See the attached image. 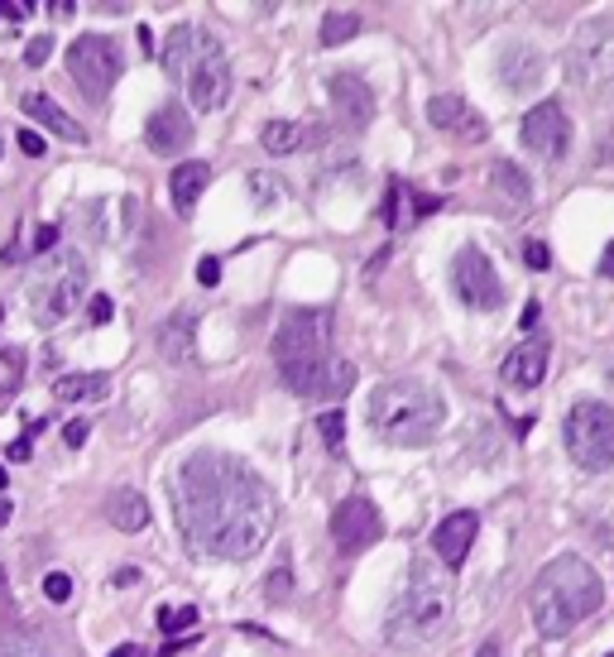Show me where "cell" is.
<instances>
[{
	"label": "cell",
	"instance_id": "obj_16",
	"mask_svg": "<svg viewBox=\"0 0 614 657\" xmlns=\"http://www.w3.org/2000/svg\"><path fill=\"white\" fill-rule=\"evenodd\" d=\"M327 96L336 101V111H341L346 130H365L370 116H375V92L365 87V77H360V72H332V77H327Z\"/></svg>",
	"mask_w": 614,
	"mask_h": 657
},
{
	"label": "cell",
	"instance_id": "obj_28",
	"mask_svg": "<svg viewBox=\"0 0 614 657\" xmlns=\"http://www.w3.org/2000/svg\"><path fill=\"white\" fill-rule=\"evenodd\" d=\"M0 657H68V653H58V643H48L39 634H10L0 638Z\"/></svg>",
	"mask_w": 614,
	"mask_h": 657
},
{
	"label": "cell",
	"instance_id": "obj_47",
	"mask_svg": "<svg viewBox=\"0 0 614 657\" xmlns=\"http://www.w3.org/2000/svg\"><path fill=\"white\" fill-rule=\"evenodd\" d=\"M111 657H140V648H135V643H125V648H116Z\"/></svg>",
	"mask_w": 614,
	"mask_h": 657
},
{
	"label": "cell",
	"instance_id": "obj_51",
	"mask_svg": "<svg viewBox=\"0 0 614 657\" xmlns=\"http://www.w3.org/2000/svg\"><path fill=\"white\" fill-rule=\"evenodd\" d=\"M0 318H5V308H0Z\"/></svg>",
	"mask_w": 614,
	"mask_h": 657
},
{
	"label": "cell",
	"instance_id": "obj_4",
	"mask_svg": "<svg viewBox=\"0 0 614 657\" xmlns=\"http://www.w3.org/2000/svg\"><path fill=\"white\" fill-rule=\"evenodd\" d=\"M365 422L380 442L389 446H428L432 437L447 428V398L428 380H384L365 404Z\"/></svg>",
	"mask_w": 614,
	"mask_h": 657
},
{
	"label": "cell",
	"instance_id": "obj_37",
	"mask_svg": "<svg viewBox=\"0 0 614 657\" xmlns=\"http://www.w3.org/2000/svg\"><path fill=\"white\" fill-rule=\"evenodd\" d=\"M39 428H44V422H34V428L24 432V437H15V442H10V452H5V456H10V461H29V456H34V432H39Z\"/></svg>",
	"mask_w": 614,
	"mask_h": 657
},
{
	"label": "cell",
	"instance_id": "obj_7",
	"mask_svg": "<svg viewBox=\"0 0 614 657\" xmlns=\"http://www.w3.org/2000/svg\"><path fill=\"white\" fill-rule=\"evenodd\" d=\"M571 87L591 101H614V15L586 20L567 48Z\"/></svg>",
	"mask_w": 614,
	"mask_h": 657
},
{
	"label": "cell",
	"instance_id": "obj_39",
	"mask_svg": "<svg viewBox=\"0 0 614 657\" xmlns=\"http://www.w3.org/2000/svg\"><path fill=\"white\" fill-rule=\"evenodd\" d=\"M197 284H207V288L221 284V260H212V254H207V260L197 264Z\"/></svg>",
	"mask_w": 614,
	"mask_h": 657
},
{
	"label": "cell",
	"instance_id": "obj_34",
	"mask_svg": "<svg viewBox=\"0 0 614 657\" xmlns=\"http://www.w3.org/2000/svg\"><path fill=\"white\" fill-rule=\"evenodd\" d=\"M44 595L53 605H68L72 600V576H68V571H48V576H44Z\"/></svg>",
	"mask_w": 614,
	"mask_h": 657
},
{
	"label": "cell",
	"instance_id": "obj_13",
	"mask_svg": "<svg viewBox=\"0 0 614 657\" xmlns=\"http://www.w3.org/2000/svg\"><path fill=\"white\" fill-rule=\"evenodd\" d=\"M183 92H188V101L197 106V111H221L226 101H231V63H226V53H221V44L207 48L202 58H192V68L183 72Z\"/></svg>",
	"mask_w": 614,
	"mask_h": 657
},
{
	"label": "cell",
	"instance_id": "obj_29",
	"mask_svg": "<svg viewBox=\"0 0 614 657\" xmlns=\"http://www.w3.org/2000/svg\"><path fill=\"white\" fill-rule=\"evenodd\" d=\"M360 29H365V24H360V15H351V10H332V15L322 20V44H327V48L351 44Z\"/></svg>",
	"mask_w": 614,
	"mask_h": 657
},
{
	"label": "cell",
	"instance_id": "obj_52",
	"mask_svg": "<svg viewBox=\"0 0 614 657\" xmlns=\"http://www.w3.org/2000/svg\"><path fill=\"white\" fill-rule=\"evenodd\" d=\"M610 657H614V653H610Z\"/></svg>",
	"mask_w": 614,
	"mask_h": 657
},
{
	"label": "cell",
	"instance_id": "obj_8",
	"mask_svg": "<svg viewBox=\"0 0 614 657\" xmlns=\"http://www.w3.org/2000/svg\"><path fill=\"white\" fill-rule=\"evenodd\" d=\"M562 442L581 470H610L614 466V408L610 404H576L562 422Z\"/></svg>",
	"mask_w": 614,
	"mask_h": 657
},
{
	"label": "cell",
	"instance_id": "obj_43",
	"mask_svg": "<svg viewBox=\"0 0 614 657\" xmlns=\"http://www.w3.org/2000/svg\"><path fill=\"white\" fill-rule=\"evenodd\" d=\"M63 442H68V446H82V442H87V418H77V422H68V432H63Z\"/></svg>",
	"mask_w": 614,
	"mask_h": 657
},
{
	"label": "cell",
	"instance_id": "obj_10",
	"mask_svg": "<svg viewBox=\"0 0 614 657\" xmlns=\"http://www.w3.org/2000/svg\"><path fill=\"white\" fill-rule=\"evenodd\" d=\"M452 288H456V298H461L471 312H499L504 308L499 270L490 264V254L475 250V246L456 250V260H452Z\"/></svg>",
	"mask_w": 614,
	"mask_h": 657
},
{
	"label": "cell",
	"instance_id": "obj_20",
	"mask_svg": "<svg viewBox=\"0 0 614 657\" xmlns=\"http://www.w3.org/2000/svg\"><path fill=\"white\" fill-rule=\"evenodd\" d=\"M547 360H552L547 336L519 341V350L504 360V384H509V389H538V384H543V374H547Z\"/></svg>",
	"mask_w": 614,
	"mask_h": 657
},
{
	"label": "cell",
	"instance_id": "obj_6",
	"mask_svg": "<svg viewBox=\"0 0 614 657\" xmlns=\"http://www.w3.org/2000/svg\"><path fill=\"white\" fill-rule=\"evenodd\" d=\"M87 288H92L87 254H82V250L48 254L39 270H34V278H29V312H34V322H39V326L68 322L72 312L82 308V298H92Z\"/></svg>",
	"mask_w": 614,
	"mask_h": 657
},
{
	"label": "cell",
	"instance_id": "obj_49",
	"mask_svg": "<svg viewBox=\"0 0 614 657\" xmlns=\"http://www.w3.org/2000/svg\"><path fill=\"white\" fill-rule=\"evenodd\" d=\"M0 490H5V466H0Z\"/></svg>",
	"mask_w": 614,
	"mask_h": 657
},
{
	"label": "cell",
	"instance_id": "obj_30",
	"mask_svg": "<svg viewBox=\"0 0 614 657\" xmlns=\"http://www.w3.org/2000/svg\"><path fill=\"white\" fill-rule=\"evenodd\" d=\"M317 432H322V442H327L332 456L346 452V413H341V408H327V413H322V418H317Z\"/></svg>",
	"mask_w": 614,
	"mask_h": 657
},
{
	"label": "cell",
	"instance_id": "obj_33",
	"mask_svg": "<svg viewBox=\"0 0 614 657\" xmlns=\"http://www.w3.org/2000/svg\"><path fill=\"white\" fill-rule=\"evenodd\" d=\"M197 624V610L192 605H178V610H159V629L164 634H183V629Z\"/></svg>",
	"mask_w": 614,
	"mask_h": 657
},
{
	"label": "cell",
	"instance_id": "obj_45",
	"mask_svg": "<svg viewBox=\"0 0 614 657\" xmlns=\"http://www.w3.org/2000/svg\"><path fill=\"white\" fill-rule=\"evenodd\" d=\"M418 216H428V212H437V206H442V198H428V192H418Z\"/></svg>",
	"mask_w": 614,
	"mask_h": 657
},
{
	"label": "cell",
	"instance_id": "obj_31",
	"mask_svg": "<svg viewBox=\"0 0 614 657\" xmlns=\"http://www.w3.org/2000/svg\"><path fill=\"white\" fill-rule=\"evenodd\" d=\"M288 192V182L284 178H274V174H250V202L255 206H274Z\"/></svg>",
	"mask_w": 614,
	"mask_h": 657
},
{
	"label": "cell",
	"instance_id": "obj_15",
	"mask_svg": "<svg viewBox=\"0 0 614 657\" xmlns=\"http://www.w3.org/2000/svg\"><path fill=\"white\" fill-rule=\"evenodd\" d=\"M428 120L442 130V135H456V140H485L490 135L485 116H480L466 96H452V92L432 96V101H428Z\"/></svg>",
	"mask_w": 614,
	"mask_h": 657
},
{
	"label": "cell",
	"instance_id": "obj_36",
	"mask_svg": "<svg viewBox=\"0 0 614 657\" xmlns=\"http://www.w3.org/2000/svg\"><path fill=\"white\" fill-rule=\"evenodd\" d=\"M48 53H53V39H48V34H39V39H29V48H24V68H39Z\"/></svg>",
	"mask_w": 614,
	"mask_h": 657
},
{
	"label": "cell",
	"instance_id": "obj_18",
	"mask_svg": "<svg viewBox=\"0 0 614 657\" xmlns=\"http://www.w3.org/2000/svg\"><path fill=\"white\" fill-rule=\"evenodd\" d=\"M543 77H547V53H543V48H533V44H509V48L499 53V82H504L509 92L523 96V92H533Z\"/></svg>",
	"mask_w": 614,
	"mask_h": 657
},
{
	"label": "cell",
	"instance_id": "obj_12",
	"mask_svg": "<svg viewBox=\"0 0 614 657\" xmlns=\"http://www.w3.org/2000/svg\"><path fill=\"white\" fill-rule=\"evenodd\" d=\"M380 538H384V518H380V509L370 504L365 494H351V499H341V504H336V514H332V542H336V552L360 557L365 547H375Z\"/></svg>",
	"mask_w": 614,
	"mask_h": 657
},
{
	"label": "cell",
	"instance_id": "obj_46",
	"mask_svg": "<svg viewBox=\"0 0 614 657\" xmlns=\"http://www.w3.org/2000/svg\"><path fill=\"white\" fill-rule=\"evenodd\" d=\"M600 274H605V278H614V240L605 246V254H600Z\"/></svg>",
	"mask_w": 614,
	"mask_h": 657
},
{
	"label": "cell",
	"instance_id": "obj_24",
	"mask_svg": "<svg viewBox=\"0 0 614 657\" xmlns=\"http://www.w3.org/2000/svg\"><path fill=\"white\" fill-rule=\"evenodd\" d=\"M308 140H312V130L303 126V120H269V126L260 130L264 154H274V159H284V154L308 150Z\"/></svg>",
	"mask_w": 614,
	"mask_h": 657
},
{
	"label": "cell",
	"instance_id": "obj_44",
	"mask_svg": "<svg viewBox=\"0 0 614 657\" xmlns=\"http://www.w3.org/2000/svg\"><path fill=\"white\" fill-rule=\"evenodd\" d=\"M15 610V595H10V576H5V566H0V614H10Z\"/></svg>",
	"mask_w": 614,
	"mask_h": 657
},
{
	"label": "cell",
	"instance_id": "obj_3",
	"mask_svg": "<svg viewBox=\"0 0 614 657\" xmlns=\"http://www.w3.org/2000/svg\"><path fill=\"white\" fill-rule=\"evenodd\" d=\"M600 605H605V586H600L595 566L586 557H552V562L538 571L533 590H528V610H533V624L543 638H562L571 634L581 619H591Z\"/></svg>",
	"mask_w": 614,
	"mask_h": 657
},
{
	"label": "cell",
	"instance_id": "obj_9",
	"mask_svg": "<svg viewBox=\"0 0 614 657\" xmlns=\"http://www.w3.org/2000/svg\"><path fill=\"white\" fill-rule=\"evenodd\" d=\"M68 72H72V82H77V92L101 106L120 82V72H125V53H120V44L111 34H82V39H72V48H68Z\"/></svg>",
	"mask_w": 614,
	"mask_h": 657
},
{
	"label": "cell",
	"instance_id": "obj_5",
	"mask_svg": "<svg viewBox=\"0 0 614 657\" xmlns=\"http://www.w3.org/2000/svg\"><path fill=\"white\" fill-rule=\"evenodd\" d=\"M452 581L442 566L432 562H413L408 566L404 590L394 595L389 614H384V634L394 648H428L452 629Z\"/></svg>",
	"mask_w": 614,
	"mask_h": 657
},
{
	"label": "cell",
	"instance_id": "obj_42",
	"mask_svg": "<svg viewBox=\"0 0 614 657\" xmlns=\"http://www.w3.org/2000/svg\"><path fill=\"white\" fill-rule=\"evenodd\" d=\"M20 150L29 154V159H39V154L48 150V144H44V135H34V130H20Z\"/></svg>",
	"mask_w": 614,
	"mask_h": 657
},
{
	"label": "cell",
	"instance_id": "obj_25",
	"mask_svg": "<svg viewBox=\"0 0 614 657\" xmlns=\"http://www.w3.org/2000/svg\"><path fill=\"white\" fill-rule=\"evenodd\" d=\"M106 394H111L106 374H63V380H53L58 404H101Z\"/></svg>",
	"mask_w": 614,
	"mask_h": 657
},
{
	"label": "cell",
	"instance_id": "obj_41",
	"mask_svg": "<svg viewBox=\"0 0 614 657\" xmlns=\"http://www.w3.org/2000/svg\"><path fill=\"white\" fill-rule=\"evenodd\" d=\"M53 246H58V226H39V230H34V250H39V254H53Z\"/></svg>",
	"mask_w": 614,
	"mask_h": 657
},
{
	"label": "cell",
	"instance_id": "obj_27",
	"mask_svg": "<svg viewBox=\"0 0 614 657\" xmlns=\"http://www.w3.org/2000/svg\"><path fill=\"white\" fill-rule=\"evenodd\" d=\"M495 188L504 192V202L519 206V212H528V206H533V182H528V174H523L519 164L499 159V164H495Z\"/></svg>",
	"mask_w": 614,
	"mask_h": 657
},
{
	"label": "cell",
	"instance_id": "obj_35",
	"mask_svg": "<svg viewBox=\"0 0 614 657\" xmlns=\"http://www.w3.org/2000/svg\"><path fill=\"white\" fill-rule=\"evenodd\" d=\"M87 318H92V326H106L116 318V302L106 298V294H96V298H87Z\"/></svg>",
	"mask_w": 614,
	"mask_h": 657
},
{
	"label": "cell",
	"instance_id": "obj_38",
	"mask_svg": "<svg viewBox=\"0 0 614 657\" xmlns=\"http://www.w3.org/2000/svg\"><path fill=\"white\" fill-rule=\"evenodd\" d=\"M288 590H293V571H288V566H279V571H274V576H269V600H284Z\"/></svg>",
	"mask_w": 614,
	"mask_h": 657
},
{
	"label": "cell",
	"instance_id": "obj_50",
	"mask_svg": "<svg viewBox=\"0 0 614 657\" xmlns=\"http://www.w3.org/2000/svg\"><path fill=\"white\" fill-rule=\"evenodd\" d=\"M610 384H614V360H610Z\"/></svg>",
	"mask_w": 614,
	"mask_h": 657
},
{
	"label": "cell",
	"instance_id": "obj_26",
	"mask_svg": "<svg viewBox=\"0 0 614 657\" xmlns=\"http://www.w3.org/2000/svg\"><path fill=\"white\" fill-rule=\"evenodd\" d=\"M159 350L178 365L192 360V312H173V318L159 326Z\"/></svg>",
	"mask_w": 614,
	"mask_h": 657
},
{
	"label": "cell",
	"instance_id": "obj_11",
	"mask_svg": "<svg viewBox=\"0 0 614 657\" xmlns=\"http://www.w3.org/2000/svg\"><path fill=\"white\" fill-rule=\"evenodd\" d=\"M519 135H523V144L538 154V159H547V164L567 159V150H571V116H567V106H562V101L528 106L523 120H519Z\"/></svg>",
	"mask_w": 614,
	"mask_h": 657
},
{
	"label": "cell",
	"instance_id": "obj_48",
	"mask_svg": "<svg viewBox=\"0 0 614 657\" xmlns=\"http://www.w3.org/2000/svg\"><path fill=\"white\" fill-rule=\"evenodd\" d=\"M480 657H499V648H495V643H485V648H480Z\"/></svg>",
	"mask_w": 614,
	"mask_h": 657
},
{
	"label": "cell",
	"instance_id": "obj_14",
	"mask_svg": "<svg viewBox=\"0 0 614 657\" xmlns=\"http://www.w3.org/2000/svg\"><path fill=\"white\" fill-rule=\"evenodd\" d=\"M144 144H149L159 159H173V154H183L188 144H192V116H188V106H178V101L154 106L149 126H144Z\"/></svg>",
	"mask_w": 614,
	"mask_h": 657
},
{
	"label": "cell",
	"instance_id": "obj_23",
	"mask_svg": "<svg viewBox=\"0 0 614 657\" xmlns=\"http://www.w3.org/2000/svg\"><path fill=\"white\" fill-rule=\"evenodd\" d=\"M106 523L120 533H144L149 528V499L140 490H111V499H106Z\"/></svg>",
	"mask_w": 614,
	"mask_h": 657
},
{
	"label": "cell",
	"instance_id": "obj_32",
	"mask_svg": "<svg viewBox=\"0 0 614 657\" xmlns=\"http://www.w3.org/2000/svg\"><path fill=\"white\" fill-rule=\"evenodd\" d=\"M20 380H24V360H20V350H0V404H5V398L15 394Z\"/></svg>",
	"mask_w": 614,
	"mask_h": 657
},
{
	"label": "cell",
	"instance_id": "obj_22",
	"mask_svg": "<svg viewBox=\"0 0 614 657\" xmlns=\"http://www.w3.org/2000/svg\"><path fill=\"white\" fill-rule=\"evenodd\" d=\"M207 182H212V164L188 159V164H178V168H173V178H168V198H173V206L188 216L192 206H197L202 192H207Z\"/></svg>",
	"mask_w": 614,
	"mask_h": 657
},
{
	"label": "cell",
	"instance_id": "obj_40",
	"mask_svg": "<svg viewBox=\"0 0 614 657\" xmlns=\"http://www.w3.org/2000/svg\"><path fill=\"white\" fill-rule=\"evenodd\" d=\"M523 254H528V264H533V270H547V264H552V254H547L543 240H528Z\"/></svg>",
	"mask_w": 614,
	"mask_h": 657
},
{
	"label": "cell",
	"instance_id": "obj_21",
	"mask_svg": "<svg viewBox=\"0 0 614 657\" xmlns=\"http://www.w3.org/2000/svg\"><path fill=\"white\" fill-rule=\"evenodd\" d=\"M20 106H24V116H34V120H39V126L48 130V135H58V140H68V144H87V130H82L77 120H72V116H68L58 101H48L44 92H29Z\"/></svg>",
	"mask_w": 614,
	"mask_h": 657
},
{
	"label": "cell",
	"instance_id": "obj_17",
	"mask_svg": "<svg viewBox=\"0 0 614 657\" xmlns=\"http://www.w3.org/2000/svg\"><path fill=\"white\" fill-rule=\"evenodd\" d=\"M221 39H216L212 29H202V24H173L168 29V39H164V53H159V63H164V72L168 77H183V72L192 68V58H202L207 48H216Z\"/></svg>",
	"mask_w": 614,
	"mask_h": 657
},
{
	"label": "cell",
	"instance_id": "obj_19",
	"mask_svg": "<svg viewBox=\"0 0 614 657\" xmlns=\"http://www.w3.org/2000/svg\"><path fill=\"white\" fill-rule=\"evenodd\" d=\"M475 533H480V518L471 514V509L447 514L437 528H432V552L442 557V566H461L466 552H471V542H475Z\"/></svg>",
	"mask_w": 614,
	"mask_h": 657
},
{
	"label": "cell",
	"instance_id": "obj_1",
	"mask_svg": "<svg viewBox=\"0 0 614 657\" xmlns=\"http://www.w3.org/2000/svg\"><path fill=\"white\" fill-rule=\"evenodd\" d=\"M173 514L188 547L197 557H221V562H250L274 533L279 504H274L269 480L250 461L231 452L202 446L192 452L173 476Z\"/></svg>",
	"mask_w": 614,
	"mask_h": 657
},
{
	"label": "cell",
	"instance_id": "obj_2",
	"mask_svg": "<svg viewBox=\"0 0 614 657\" xmlns=\"http://www.w3.org/2000/svg\"><path fill=\"white\" fill-rule=\"evenodd\" d=\"M274 365L279 380L298 398L336 404L356 389V365L332 356V312L327 308H288L274 332Z\"/></svg>",
	"mask_w": 614,
	"mask_h": 657
}]
</instances>
